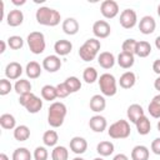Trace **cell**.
Wrapping results in <instances>:
<instances>
[{"label": "cell", "instance_id": "6da1fadb", "mask_svg": "<svg viewBox=\"0 0 160 160\" xmlns=\"http://www.w3.org/2000/svg\"><path fill=\"white\" fill-rule=\"evenodd\" d=\"M35 18L39 24L45 25V26H56L61 20L60 12L49 6H40L36 10Z\"/></svg>", "mask_w": 160, "mask_h": 160}, {"label": "cell", "instance_id": "7a4b0ae2", "mask_svg": "<svg viewBox=\"0 0 160 160\" xmlns=\"http://www.w3.org/2000/svg\"><path fill=\"white\" fill-rule=\"evenodd\" d=\"M66 116V106L61 101H55L49 106L48 111V122L52 128H59L62 125Z\"/></svg>", "mask_w": 160, "mask_h": 160}, {"label": "cell", "instance_id": "3957f363", "mask_svg": "<svg viewBox=\"0 0 160 160\" xmlns=\"http://www.w3.org/2000/svg\"><path fill=\"white\" fill-rule=\"evenodd\" d=\"M100 48H101L100 41L95 38H90L79 48V55L84 61H91L95 59Z\"/></svg>", "mask_w": 160, "mask_h": 160}, {"label": "cell", "instance_id": "277c9868", "mask_svg": "<svg viewBox=\"0 0 160 160\" xmlns=\"http://www.w3.org/2000/svg\"><path fill=\"white\" fill-rule=\"evenodd\" d=\"M19 104L22 105L30 114H36L42 108V100L40 98H38L36 95H34L32 92L25 94V95H20Z\"/></svg>", "mask_w": 160, "mask_h": 160}, {"label": "cell", "instance_id": "5b68a950", "mask_svg": "<svg viewBox=\"0 0 160 160\" xmlns=\"http://www.w3.org/2000/svg\"><path fill=\"white\" fill-rule=\"evenodd\" d=\"M108 134L112 139H126L130 135V125L126 120H118L110 125Z\"/></svg>", "mask_w": 160, "mask_h": 160}, {"label": "cell", "instance_id": "8992f818", "mask_svg": "<svg viewBox=\"0 0 160 160\" xmlns=\"http://www.w3.org/2000/svg\"><path fill=\"white\" fill-rule=\"evenodd\" d=\"M28 45L32 54H41L45 50V36L40 31H32L28 35Z\"/></svg>", "mask_w": 160, "mask_h": 160}, {"label": "cell", "instance_id": "52a82bcc", "mask_svg": "<svg viewBox=\"0 0 160 160\" xmlns=\"http://www.w3.org/2000/svg\"><path fill=\"white\" fill-rule=\"evenodd\" d=\"M99 88L105 96H114L116 94V80L114 75L105 72L99 78Z\"/></svg>", "mask_w": 160, "mask_h": 160}, {"label": "cell", "instance_id": "ba28073f", "mask_svg": "<svg viewBox=\"0 0 160 160\" xmlns=\"http://www.w3.org/2000/svg\"><path fill=\"white\" fill-rule=\"evenodd\" d=\"M136 20H138V15H136L135 10L134 9H125L121 11L119 21L124 29H131L135 26Z\"/></svg>", "mask_w": 160, "mask_h": 160}, {"label": "cell", "instance_id": "9c48e42d", "mask_svg": "<svg viewBox=\"0 0 160 160\" xmlns=\"http://www.w3.org/2000/svg\"><path fill=\"white\" fill-rule=\"evenodd\" d=\"M100 10L106 19H112L119 12V4L115 0H104L100 5Z\"/></svg>", "mask_w": 160, "mask_h": 160}, {"label": "cell", "instance_id": "30bf717a", "mask_svg": "<svg viewBox=\"0 0 160 160\" xmlns=\"http://www.w3.org/2000/svg\"><path fill=\"white\" fill-rule=\"evenodd\" d=\"M92 32L96 38H100V39H105L110 35L111 32V28H110V24L105 20H96L94 24H92Z\"/></svg>", "mask_w": 160, "mask_h": 160}, {"label": "cell", "instance_id": "8fae6325", "mask_svg": "<svg viewBox=\"0 0 160 160\" xmlns=\"http://www.w3.org/2000/svg\"><path fill=\"white\" fill-rule=\"evenodd\" d=\"M155 28H156V22H155V19L150 15H145L140 19L139 21V30L140 32L145 34V35H149V34H152L155 31Z\"/></svg>", "mask_w": 160, "mask_h": 160}, {"label": "cell", "instance_id": "7c38bea8", "mask_svg": "<svg viewBox=\"0 0 160 160\" xmlns=\"http://www.w3.org/2000/svg\"><path fill=\"white\" fill-rule=\"evenodd\" d=\"M42 68L49 72H55L61 68V60L58 55H49L42 60Z\"/></svg>", "mask_w": 160, "mask_h": 160}, {"label": "cell", "instance_id": "4fadbf2b", "mask_svg": "<svg viewBox=\"0 0 160 160\" xmlns=\"http://www.w3.org/2000/svg\"><path fill=\"white\" fill-rule=\"evenodd\" d=\"M21 74H22V68H21V65L18 61H11L5 68V75L10 80L19 79Z\"/></svg>", "mask_w": 160, "mask_h": 160}, {"label": "cell", "instance_id": "5bb4252c", "mask_svg": "<svg viewBox=\"0 0 160 160\" xmlns=\"http://www.w3.org/2000/svg\"><path fill=\"white\" fill-rule=\"evenodd\" d=\"M106 125H108L106 119L101 115H94L89 120V126L95 132H102L106 129Z\"/></svg>", "mask_w": 160, "mask_h": 160}, {"label": "cell", "instance_id": "9a60e30c", "mask_svg": "<svg viewBox=\"0 0 160 160\" xmlns=\"http://www.w3.org/2000/svg\"><path fill=\"white\" fill-rule=\"evenodd\" d=\"M88 149V141L81 136H74L70 140V150L75 154H84Z\"/></svg>", "mask_w": 160, "mask_h": 160}, {"label": "cell", "instance_id": "2e32d148", "mask_svg": "<svg viewBox=\"0 0 160 160\" xmlns=\"http://www.w3.org/2000/svg\"><path fill=\"white\" fill-rule=\"evenodd\" d=\"M98 62L102 69H111L115 64V56L110 51H102L98 58Z\"/></svg>", "mask_w": 160, "mask_h": 160}, {"label": "cell", "instance_id": "e0dca14e", "mask_svg": "<svg viewBox=\"0 0 160 160\" xmlns=\"http://www.w3.org/2000/svg\"><path fill=\"white\" fill-rule=\"evenodd\" d=\"M126 115H128V119L131 121V122H136L141 116H144V109L141 105L139 104H131L129 108H128V111H126Z\"/></svg>", "mask_w": 160, "mask_h": 160}, {"label": "cell", "instance_id": "ac0fdd59", "mask_svg": "<svg viewBox=\"0 0 160 160\" xmlns=\"http://www.w3.org/2000/svg\"><path fill=\"white\" fill-rule=\"evenodd\" d=\"M6 21H8V25H10V26H19V25H21L22 21H24L22 11L19 10V9L10 10V12L6 15Z\"/></svg>", "mask_w": 160, "mask_h": 160}, {"label": "cell", "instance_id": "d6986e66", "mask_svg": "<svg viewBox=\"0 0 160 160\" xmlns=\"http://www.w3.org/2000/svg\"><path fill=\"white\" fill-rule=\"evenodd\" d=\"M54 50L58 55L60 56H65L68 55L71 50H72V44L69 41V40H65V39H61V40H58L55 44H54Z\"/></svg>", "mask_w": 160, "mask_h": 160}, {"label": "cell", "instance_id": "ffe728a7", "mask_svg": "<svg viewBox=\"0 0 160 160\" xmlns=\"http://www.w3.org/2000/svg\"><path fill=\"white\" fill-rule=\"evenodd\" d=\"M89 106H90V109H91L92 111H95V112H100V111H102V110L105 109V106H106L105 98H104L102 95H100V94L94 95V96L90 99Z\"/></svg>", "mask_w": 160, "mask_h": 160}, {"label": "cell", "instance_id": "44dd1931", "mask_svg": "<svg viewBox=\"0 0 160 160\" xmlns=\"http://www.w3.org/2000/svg\"><path fill=\"white\" fill-rule=\"evenodd\" d=\"M62 30L68 35H75L79 31V22L74 18H66L62 21Z\"/></svg>", "mask_w": 160, "mask_h": 160}, {"label": "cell", "instance_id": "7402d4cb", "mask_svg": "<svg viewBox=\"0 0 160 160\" xmlns=\"http://www.w3.org/2000/svg\"><path fill=\"white\" fill-rule=\"evenodd\" d=\"M134 54H130V52H125V51H121L119 55H118V64L120 68L122 69H130L132 65H134Z\"/></svg>", "mask_w": 160, "mask_h": 160}, {"label": "cell", "instance_id": "603a6c76", "mask_svg": "<svg viewBox=\"0 0 160 160\" xmlns=\"http://www.w3.org/2000/svg\"><path fill=\"white\" fill-rule=\"evenodd\" d=\"M135 81H136V76L132 71H125L121 76H120V80H119V84L122 89H130L135 85Z\"/></svg>", "mask_w": 160, "mask_h": 160}, {"label": "cell", "instance_id": "cb8c5ba5", "mask_svg": "<svg viewBox=\"0 0 160 160\" xmlns=\"http://www.w3.org/2000/svg\"><path fill=\"white\" fill-rule=\"evenodd\" d=\"M132 160H148L149 159V149L144 145H136L131 150Z\"/></svg>", "mask_w": 160, "mask_h": 160}, {"label": "cell", "instance_id": "d4e9b609", "mask_svg": "<svg viewBox=\"0 0 160 160\" xmlns=\"http://www.w3.org/2000/svg\"><path fill=\"white\" fill-rule=\"evenodd\" d=\"M135 125H136V130H138V132H139L140 135H148V134L150 132V130H151L150 120H149L145 115L141 116V118L135 122Z\"/></svg>", "mask_w": 160, "mask_h": 160}, {"label": "cell", "instance_id": "484cf974", "mask_svg": "<svg viewBox=\"0 0 160 160\" xmlns=\"http://www.w3.org/2000/svg\"><path fill=\"white\" fill-rule=\"evenodd\" d=\"M150 52H151V45H150V42H148L145 40L138 41L136 49H135V55H138L140 58H146L148 55H150Z\"/></svg>", "mask_w": 160, "mask_h": 160}, {"label": "cell", "instance_id": "4316f807", "mask_svg": "<svg viewBox=\"0 0 160 160\" xmlns=\"http://www.w3.org/2000/svg\"><path fill=\"white\" fill-rule=\"evenodd\" d=\"M26 75L30 78V79H36L41 75V66L38 61H30L28 62L26 65Z\"/></svg>", "mask_w": 160, "mask_h": 160}, {"label": "cell", "instance_id": "83f0119b", "mask_svg": "<svg viewBox=\"0 0 160 160\" xmlns=\"http://www.w3.org/2000/svg\"><path fill=\"white\" fill-rule=\"evenodd\" d=\"M15 91L19 94V95H25V94H30L31 92V84L29 80H25V79H20L15 82V86H14Z\"/></svg>", "mask_w": 160, "mask_h": 160}, {"label": "cell", "instance_id": "f1b7e54d", "mask_svg": "<svg viewBox=\"0 0 160 160\" xmlns=\"http://www.w3.org/2000/svg\"><path fill=\"white\" fill-rule=\"evenodd\" d=\"M30 136V129L26 125H19L14 129V138L18 141H25Z\"/></svg>", "mask_w": 160, "mask_h": 160}, {"label": "cell", "instance_id": "f546056e", "mask_svg": "<svg viewBox=\"0 0 160 160\" xmlns=\"http://www.w3.org/2000/svg\"><path fill=\"white\" fill-rule=\"evenodd\" d=\"M41 96L44 100H48V101H52L58 98V92H56V86H52V85H44L42 89H41Z\"/></svg>", "mask_w": 160, "mask_h": 160}, {"label": "cell", "instance_id": "4dcf8cb0", "mask_svg": "<svg viewBox=\"0 0 160 160\" xmlns=\"http://www.w3.org/2000/svg\"><path fill=\"white\" fill-rule=\"evenodd\" d=\"M96 151L101 156H109L114 152V144L111 141H100L96 146Z\"/></svg>", "mask_w": 160, "mask_h": 160}, {"label": "cell", "instance_id": "1f68e13d", "mask_svg": "<svg viewBox=\"0 0 160 160\" xmlns=\"http://www.w3.org/2000/svg\"><path fill=\"white\" fill-rule=\"evenodd\" d=\"M148 110H149V114L152 118H160V94L155 95L152 98V100L149 104Z\"/></svg>", "mask_w": 160, "mask_h": 160}, {"label": "cell", "instance_id": "d6a6232c", "mask_svg": "<svg viewBox=\"0 0 160 160\" xmlns=\"http://www.w3.org/2000/svg\"><path fill=\"white\" fill-rule=\"evenodd\" d=\"M15 124H16V120L14 118V115L11 114H2L0 116V125L2 129H6V130H11L15 128Z\"/></svg>", "mask_w": 160, "mask_h": 160}, {"label": "cell", "instance_id": "836d02e7", "mask_svg": "<svg viewBox=\"0 0 160 160\" xmlns=\"http://www.w3.org/2000/svg\"><path fill=\"white\" fill-rule=\"evenodd\" d=\"M59 140V135L55 130H46L42 135V141L46 146H55Z\"/></svg>", "mask_w": 160, "mask_h": 160}, {"label": "cell", "instance_id": "e575fe53", "mask_svg": "<svg viewBox=\"0 0 160 160\" xmlns=\"http://www.w3.org/2000/svg\"><path fill=\"white\" fill-rule=\"evenodd\" d=\"M51 158L52 160H68L69 151L65 146H55L51 152Z\"/></svg>", "mask_w": 160, "mask_h": 160}, {"label": "cell", "instance_id": "d590c367", "mask_svg": "<svg viewBox=\"0 0 160 160\" xmlns=\"http://www.w3.org/2000/svg\"><path fill=\"white\" fill-rule=\"evenodd\" d=\"M82 79H84L85 82H88V84L95 82V81L98 80V71H96V69L92 68V66L86 68V69L84 70V72H82Z\"/></svg>", "mask_w": 160, "mask_h": 160}, {"label": "cell", "instance_id": "8d00e7d4", "mask_svg": "<svg viewBox=\"0 0 160 160\" xmlns=\"http://www.w3.org/2000/svg\"><path fill=\"white\" fill-rule=\"evenodd\" d=\"M12 160H31V154L26 148H18L12 152Z\"/></svg>", "mask_w": 160, "mask_h": 160}, {"label": "cell", "instance_id": "74e56055", "mask_svg": "<svg viewBox=\"0 0 160 160\" xmlns=\"http://www.w3.org/2000/svg\"><path fill=\"white\" fill-rule=\"evenodd\" d=\"M64 82L69 88L70 92H76V91H79L81 89V81L76 76H69Z\"/></svg>", "mask_w": 160, "mask_h": 160}, {"label": "cell", "instance_id": "f35d334b", "mask_svg": "<svg viewBox=\"0 0 160 160\" xmlns=\"http://www.w3.org/2000/svg\"><path fill=\"white\" fill-rule=\"evenodd\" d=\"M8 45L10 46V49L12 50H19L22 48L24 45V40L21 36L19 35H11L9 39H8Z\"/></svg>", "mask_w": 160, "mask_h": 160}, {"label": "cell", "instance_id": "ab89813d", "mask_svg": "<svg viewBox=\"0 0 160 160\" xmlns=\"http://www.w3.org/2000/svg\"><path fill=\"white\" fill-rule=\"evenodd\" d=\"M136 44H138V41H136L135 39H126V40H124V42H122V45H121L122 51L130 52V54H135Z\"/></svg>", "mask_w": 160, "mask_h": 160}, {"label": "cell", "instance_id": "60d3db41", "mask_svg": "<svg viewBox=\"0 0 160 160\" xmlns=\"http://www.w3.org/2000/svg\"><path fill=\"white\" fill-rule=\"evenodd\" d=\"M48 150L44 146H38L34 150V159L35 160H48Z\"/></svg>", "mask_w": 160, "mask_h": 160}, {"label": "cell", "instance_id": "b9f144b4", "mask_svg": "<svg viewBox=\"0 0 160 160\" xmlns=\"http://www.w3.org/2000/svg\"><path fill=\"white\" fill-rule=\"evenodd\" d=\"M56 92H58V98H66L71 94L65 82H60L56 85Z\"/></svg>", "mask_w": 160, "mask_h": 160}, {"label": "cell", "instance_id": "7bdbcfd3", "mask_svg": "<svg viewBox=\"0 0 160 160\" xmlns=\"http://www.w3.org/2000/svg\"><path fill=\"white\" fill-rule=\"evenodd\" d=\"M11 82L8 79H1L0 80V95H6L11 90Z\"/></svg>", "mask_w": 160, "mask_h": 160}, {"label": "cell", "instance_id": "ee69618b", "mask_svg": "<svg viewBox=\"0 0 160 160\" xmlns=\"http://www.w3.org/2000/svg\"><path fill=\"white\" fill-rule=\"evenodd\" d=\"M151 150L154 154L156 155H160V138H156L152 140L151 142Z\"/></svg>", "mask_w": 160, "mask_h": 160}, {"label": "cell", "instance_id": "f6af8a7d", "mask_svg": "<svg viewBox=\"0 0 160 160\" xmlns=\"http://www.w3.org/2000/svg\"><path fill=\"white\" fill-rule=\"evenodd\" d=\"M152 70L155 74L160 75V59H156L154 62H152Z\"/></svg>", "mask_w": 160, "mask_h": 160}, {"label": "cell", "instance_id": "bcb514c9", "mask_svg": "<svg viewBox=\"0 0 160 160\" xmlns=\"http://www.w3.org/2000/svg\"><path fill=\"white\" fill-rule=\"evenodd\" d=\"M112 160H129V158H128L125 154H118V155L114 156Z\"/></svg>", "mask_w": 160, "mask_h": 160}, {"label": "cell", "instance_id": "7dc6e473", "mask_svg": "<svg viewBox=\"0 0 160 160\" xmlns=\"http://www.w3.org/2000/svg\"><path fill=\"white\" fill-rule=\"evenodd\" d=\"M4 19V1L0 0V21Z\"/></svg>", "mask_w": 160, "mask_h": 160}, {"label": "cell", "instance_id": "c3c4849f", "mask_svg": "<svg viewBox=\"0 0 160 160\" xmlns=\"http://www.w3.org/2000/svg\"><path fill=\"white\" fill-rule=\"evenodd\" d=\"M6 49V42L4 40H0V54H2Z\"/></svg>", "mask_w": 160, "mask_h": 160}, {"label": "cell", "instance_id": "681fc988", "mask_svg": "<svg viewBox=\"0 0 160 160\" xmlns=\"http://www.w3.org/2000/svg\"><path fill=\"white\" fill-rule=\"evenodd\" d=\"M154 88H155L158 91H160V76H159L158 79H155V81H154Z\"/></svg>", "mask_w": 160, "mask_h": 160}, {"label": "cell", "instance_id": "f907efd6", "mask_svg": "<svg viewBox=\"0 0 160 160\" xmlns=\"http://www.w3.org/2000/svg\"><path fill=\"white\" fill-rule=\"evenodd\" d=\"M12 4L14 5H24L25 0H12Z\"/></svg>", "mask_w": 160, "mask_h": 160}, {"label": "cell", "instance_id": "816d5d0a", "mask_svg": "<svg viewBox=\"0 0 160 160\" xmlns=\"http://www.w3.org/2000/svg\"><path fill=\"white\" fill-rule=\"evenodd\" d=\"M155 46H156V48L160 50V35H159V36L155 39Z\"/></svg>", "mask_w": 160, "mask_h": 160}, {"label": "cell", "instance_id": "f5cc1de1", "mask_svg": "<svg viewBox=\"0 0 160 160\" xmlns=\"http://www.w3.org/2000/svg\"><path fill=\"white\" fill-rule=\"evenodd\" d=\"M0 160H9V158H8V155H6V154L1 152V154H0Z\"/></svg>", "mask_w": 160, "mask_h": 160}, {"label": "cell", "instance_id": "db71d44e", "mask_svg": "<svg viewBox=\"0 0 160 160\" xmlns=\"http://www.w3.org/2000/svg\"><path fill=\"white\" fill-rule=\"evenodd\" d=\"M158 14H159V16H160V4L158 5Z\"/></svg>", "mask_w": 160, "mask_h": 160}, {"label": "cell", "instance_id": "11a10c76", "mask_svg": "<svg viewBox=\"0 0 160 160\" xmlns=\"http://www.w3.org/2000/svg\"><path fill=\"white\" fill-rule=\"evenodd\" d=\"M72 160H84V159H82V158H74Z\"/></svg>", "mask_w": 160, "mask_h": 160}, {"label": "cell", "instance_id": "9f6ffc18", "mask_svg": "<svg viewBox=\"0 0 160 160\" xmlns=\"http://www.w3.org/2000/svg\"><path fill=\"white\" fill-rule=\"evenodd\" d=\"M158 130L160 131V120H159V122H158Z\"/></svg>", "mask_w": 160, "mask_h": 160}, {"label": "cell", "instance_id": "6f0895ef", "mask_svg": "<svg viewBox=\"0 0 160 160\" xmlns=\"http://www.w3.org/2000/svg\"><path fill=\"white\" fill-rule=\"evenodd\" d=\"M94 160H104V159H102V158H95Z\"/></svg>", "mask_w": 160, "mask_h": 160}]
</instances>
